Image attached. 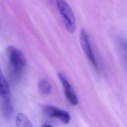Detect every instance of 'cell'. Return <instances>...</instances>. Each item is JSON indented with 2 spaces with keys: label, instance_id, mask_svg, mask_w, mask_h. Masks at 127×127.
<instances>
[{
  "label": "cell",
  "instance_id": "cell-8",
  "mask_svg": "<svg viewBox=\"0 0 127 127\" xmlns=\"http://www.w3.org/2000/svg\"><path fill=\"white\" fill-rule=\"evenodd\" d=\"M15 122L16 127H33L28 118L23 113L17 114Z\"/></svg>",
  "mask_w": 127,
  "mask_h": 127
},
{
  "label": "cell",
  "instance_id": "cell-5",
  "mask_svg": "<svg viewBox=\"0 0 127 127\" xmlns=\"http://www.w3.org/2000/svg\"><path fill=\"white\" fill-rule=\"evenodd\" d=\"M58 76L63 85L64 94L67 100L72 105H76L78 104V99L71 84L63 73L59 72Z\"/></svg>",
  "mask_w": 127,
  "mask_h": 127
},
{
  "label": "cell",
  "instance_id": "cell-10",
  "mask_svg": "<svg viewBox=\"0 0 127 127\" xmlns=\"http://www.w3.org/2000/svg\"><path fill=\"white\" fill-rule=\"evenodd\" d=\"M41 127H53L52 126L49 124H43Z\"/></svg>",
  "mask_w": 127,
  "mask_h": 127
},
{
  "label": "cell",
  "instance_id": "cell-4",
  "mask_svg": "<svg viewBox=\"0 0 127 127\" xmlns=\"http://www.w3.org/2000/svg\"><path fill=\"white\" fill-rule=\"evenodd\" d=\"M43 111L48 117L57 119L64 124H68L71 120L70 114L67 111L53 105H45Z\"/></svg>",
  "mask_w": 127,
  "mask_h": 127
},
{
  "label": "cell",
  "instance_id": "cell-6",
  "mask_svg": "<svg viewBox=\"0 0 127 127\" xmlns=\"http://www.w3.org/2000/svg\"><path fill=\"white\" fill-rule=\"evenodd\" d=\"M0 100H10L9 85L0 68Z\"/></svg>",
  "mask_w": 127,
  "mask_h": 127
},
{
  "label": "cell",
  "instance_id": "cell-2",
  "mask_svg": "<svg viewBox=\"0 0 127 127\" xmlns=\"http://www.w3.org/2000/svg\"><path fill=\"white\" fill-rule=\"evenodd\" d=\"M55 0L58 10L64 19L66 30L70 33H74L76 29V22L71 7L64 0Z\"/></svg>",
  "mask_w": 127,
  "mask_h": 127
},
{
  "label": "cell",
  "instance_id": "cell-9",
  "mask_svg": "<svg viewBox=\"0 0 127 127\" xmlns=\"http://www.w3.org/2000/svg\"><path fill=\"white\" fill-rule=\"evenodd\" d=\"M38 89L42 95H48L52 91V86L47 80L42 79L38 83Z\"/></svg>",
  "mask_w": 127,
  "mask_h": 127
},
{
  "label": "cell",
  "instance_id": "cell-7",
  "mask_svg": "<svg viewBox=\"0 0 127 127\" xmlns=\"http://www.w3.org/2000/svg\"><path fill=\"white\" fill-rule=\"evenodd\" d=\"M0 108L3 115L9 118L13 113V107L10 100H0Z\"/></svg>",
  "mask_w": 127,
  "mask_h": 127
},
{
  "label": "cell",
  "instance_id": "cell-3",
  "mask_svg": "<svg viewBox=\"0 0 127 127\" xmlns=\"http://www.w3.org/2000/svg\"><path fill=\"white\" fill-rule=\"evenodd\" d=\"M79 40L81 46L86 54L88 60L96 70L98 71L99 68L98 64L92 52L87 32L85 29H82L80 30L79 34Z\"/></svg>",
  "mask_w": 127,
  "mask_h": 127
},
{
  "label": "cell",
  "instance_id": "cell-1",
  "mask_svg": "<svg viewBox=\"0 0 127 127\" xmlns=\"http://www.w3.org/2000/svg\"><path fill=\"white\" fill-rule=\"evenodd\" d=\"M9 72L14 80H18L22 76L26 65V59L23 53L19 49L9 46L7 48Z\"/></svg>",
  "mask_w": 127,
  "mask_h": 127
}]
</instances>
